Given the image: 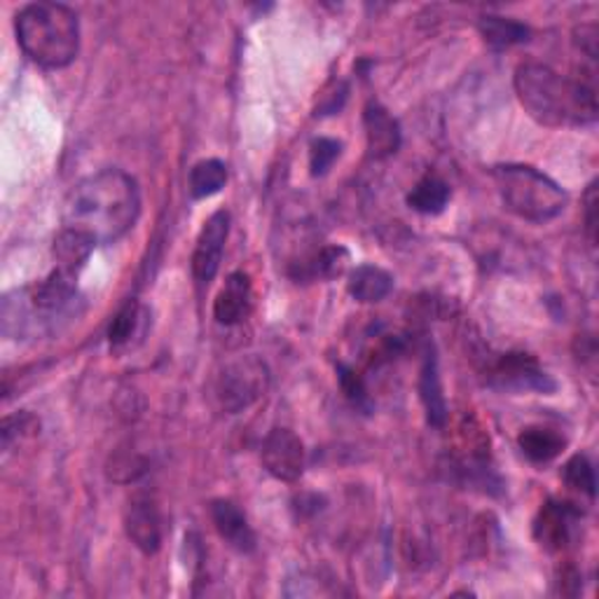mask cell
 I'll return each instance as SVG.
<instances>
[{
  "label": "cell",
  "mask_w": 599,
  "mask_h": 599,
  "mask_svg": "<svg viewBox=\"0 0 599 599\" xmlns=\"http://www.w3.org/2000/svg\"><path fill=\"white\" fill-rule=\"evenodd\" d=\"M141 216L139 183L122 169L87 176L63 202V228L78 230L99 243H116Z\"/></svg>",
  "instance_id": "6da1fadb"
},
{
  "label": "cell",
  "mask_w": 599,
  "mask_h": 599,
  "mask_svg": "<svg viewBox=\"0 0 599 599\" xmlns=\"http://www.w3.org/2000/svg\"><path fill=\"white\" fill-rule=\"evenodd\" d=\"M516 94L531 120L543 127H586L597 120L592 80L567 78L539 61H525L516 71Z\"/></svg>",
  "instance_id": "7a4b0ae2"
},
{
  "label": "cell",
  "mask_w": 599,
  "mask_h": 599,
  "mask_svg": "<svg viewBox=\"0 0 599 599\" xmlns=\"http://www.w3.org/2000/svg\"><path fill=\"white\" fill-rule=\"evenodd\" d=\"M78 277L54 268L38 283L17 288L0 305L3 336L12 340H36L59 332L78 312Z\"/></svg>",
  "instance_id": "3957f363"
},
{
  "label": "cell",
  "mask_w": 599,
  "mask_h": 599,
  "mask_svg": "<svg viewBox=\"0 0 599 599\" xmlns=\"http://www.w3.org/2000/svg\"><path fill=\"white\" fill-rule=\"evenodd\" d=\"M19 48L42 69H66L80 52L78 14L63 3H31L14 19Z\"/></svg>",
  "instance_id": "277c9868"
},
{
  "label": "cell",
  "mask_w": 599,
  "mask_h": 599,
  "mask_svg": "<svg viewBox=\"0 0 599 599\" xmlns=\"http://www.w3.org/2000/svg\"><path fill=\"white\" fill-rule=\"evenodd\" d=\"M492 179L506 211L527 223H548L567 209V192L535 167L503 164L492 171Z\"/></svg>",
  "instance_id": "5b68a950"
},
{
  "label": "cell",
  "mask_w": 599,
  "mask_h": 599,
  "mask_svg": "<svg viewBox=\"0 0 599 599\" xmlns=\"http://www.w3.org/2000/svg\"><path fill=\"white\" fill-rule=\"evenodd\" d=\"M270 389V368L258 357H239L230 361L216 380V398L220 410L239 415L256 406Z\"/></svg>",
  "instance_id": "8992f818"
},
{
  "label": "cell",
  "mask_w": 599,
  "mask_h": 599,
  "mask_svg": "<svg viewBox=\"0 0 599 599\" xmlns=\"http://www.w3.org/2000/svg\"><path fill=\"white\" fill-rule=\"evenodd\" d=\"M490 380L506 391H535L552 393L558 389L552 377L539 366V361L525 351H508L490 370Z\"/></svg>",
  "instance_id": "52a82bcc"
},
{
  "label": "cell",
  "mask_w": 599,
  "mask_h": 599,
  "mask_svg": "<svg viewBox=\"0 0 599 599\" xmlns=\"http://www.w3.org/2000/svg\"><path fill=\"white\" fill-rule=\"evenodd\" d=\"M262 466L281 482H296L305 471V446L291 429H272L262 440Z\"/></svg>",
  "instance_id": "ba28073f"
},
{
  "label": "cell",
  "mask_w": 599,
  "mask_h": 599,
  "mask_svg": "<svg viewBox=\"0 0 599 599\" xmlns=\"http://www.w3.org/2000/svg\"><path fill=\"white\" fill-rule=\"evenodd\" d=\"M230 234V213L216 211L199 232L197 247L192 253V274L199 283H209L220 270L223 262L226 241Z\"/></svg>",
  "instance_id": "9c48e42d"
},
{
  "label": "cell",
  "mask_w": 599,
  "mask_h": 599,
  "mask_svg": "<svg viewBox=\"0 0 599 599\" xmlns=\"http://www.w3.org/2000/svg\"><path fill=\"white\" fill-rule=\"evenodd\" d=\"M124 529L129 541L141 552L154 555L162 546V516L160 508L148 495H137L129 501L124 513Z\"/></svg>",
  "instance_id": "30bf717a"
},
{
  "label": "cell",
  "mask_w": 599,
  "mask_h": 599,
  "mask_svg": "<svg viewBox=\"0 0 599 599\" xmlns=\"http://www.w3.org/2000/svg\"><path fill=\"white\" fill-rule=\"evenodd\" d=\"M579 518L581 513L573 503L548 501L541 506L535 520V539L548 552H562L573 537V527Z\"/></svg>",
  "instance_id": "8fae6325"
},
{
  "label": "cell",
  "mask_w": 599,
  "mask_h": 599,
  "mask_svg": "<svg viewBox=\"0 0 599 599\" xmlns=\"http://www.w3.org/2000/svg\"><path fill=\"white\" fill-rule=\"evenodd\" d=\"M366 124V139L370 158L387 160L401 148V127H398L396 118L380 103H368L363 113Z\"/></svg>",
  "instance_id": "7c38bea8"
},
{
  "label": "cell",
  "mask_w": 599,
  "mask_h": 599,
  "mask_svg": "<svg viewBox=\"0 0 599 599\" xmlns=\"http://www.w3.org/2000/svg\"><path fill=\"white\" fill-rule=\"evenodd\" d=\"M211 520L218 531V537L223 539L232 550L237 552H253L256 550V531L249 525L247 516L241 513V508L228 499H218L211 503Z\"/></svg>",
  "instance_id": "4fadbf2b"
},
{
  "label": "cell",
  "mask_w": 599,
  "mask_h": 599,
  "mask_svg": "<svg viewBox=\"0 0 599 599\" xmlns=\"http://www.w3.org/2000/svg\"><path fill=\"white\" fill-rule=\"evenodd\" d=\"M253 307V286L249 274L232 272L226 279V286L220 288L213 302V317L223 326H237L251 315Z\"/></svg>",
  "instance_id": "5bb4252c"
},
{
  "label": "cell",
  "mask_w": 599,
  "mask_h": 599,
  "mask_svg": "<svg viewBox=\"0 0 599 599\" xmlns=\"http://www.w3.org/2000/svg\"><path fill=\"white\" fill-rule=\"evenodd\" d=\"M150 328V312L148 307L139 300H127L116 319L110 321L108 328V342L110 349L116 351H129L143 342L146 332Z\"/></svg>",
  "instance_id": "9a60e30c"
},
{
  "label": "cell",
  "mask_w": 599,
  "mask_h": 599,
  "mask_svg": "<svg viewBox=\"0 0 599 599\" xmlns=\"http://www.w3.org/2000/svg\"><path fill=\"white\" fill-rule=\"evenodd\" d=\"M419 398H421V403H425L429 425L436 427V429L446 427V421H448V403H446V396H442L438 357H436L433 349H429L425 353V363H421V372H419Z\"/></svg>",
  "instance_id": "2e32d148"
},
{
  "label": "cell",
  "mask_w": 599,
  "mask_h": 599,
  "mask_svg": "<svg viewBox=\"0 0 599 599\" xmlns=\"http://www.w3.org/2000/svg\"><path fill=\"white\" fill-rule=\"evenodd\" d=\"M94 247H97V243L87 234H82L78 230H71V228H63L57 234L54 249H52L54 260H57V268L78 277L80 270L87 264V260H90Z\"/></svg>",
  "instance_id": "e0dca14e"
},
{
  "label": "cell",
  "mask_w": 599,
  "mask_h": 599,
  "mask_svg": "<svg viewBox=\"0 0 599 599\" xmlns=\"http://www.w3.org/2000/svg\"><path fill=\"white\" fill-rule=\"evenodd\" d=\"M347 291L363 305L382 302L393 291V277L382 268H375V264H361L349 274Z\"/></svg>",
  "instance_id": "ac0fdd59"
},
{
  "label": "cell",
  "mask_w": 599,
  "mask_h": 599,
  "mask_svg": "<svg viewBox=\"0 0 599 599\" xmlns=\"http://www.w3.org/2000/svg\"><path fill=\"white\" fill-rule=\"evenodd\" d=\"M518 446L529 461L550 463L552 459H558L562 455V450L567 448V440L552 429L527 427L518 436Z\"/></svg>",
  "instance_id": "d6986e66"
},
{
  "label": "cell",
  "mask_w": 599,
  "mask_h": 599,
  "mask_svg": "<svg viewBox=\"0 0 599 599\" xmlns=\"http://www.w3.org/2000/svg\"><path fill=\"white\" fill-rule=\"evenodd\" d=\"M452 190L440 176H425L408 194V207L421 216H438L450 204Z\"/></svg>",
  "instance_id": "ffe728a7"
},
{
  "label": "cell",
  "mask_w": 599,
  "mask_h": 599,
  "mask_svg": "<svg viewBox=\"0 0 599 599\" xmlns=\"http://www.w3.org/2000/svg\"><path fill=\"white\" fill-rule=\"evenodd\" d=\"M480 36L485 38V42L495 50H508L522 46V42L529 40V29L516 19H506V17H482L480 19Z\"/></svg>",
  "instance_id": "44dd1931"
},
{
  "label": "cell",
  "mask_w": 599,
  "mask_h": 599,
  "mask_svg": "<svg viewBox=\"0 0 599 599\" xmlns=\"http://www.w3.org/2000/svg\"><path fill=\"white\" fill-rule=\"evenodd\" d=\"M349 262V251L342 247H326L317 256L302 262L296 279H336L345 272Z\"/></svg>",
  "instance_id": "7402d4cb"
},
{
  "label": "cell",
  "mask_w": 599,
  "mask_h": 599,
  "mask_svg": "<svg viewBox=\"0 0 599 599\" xmlns=\"http://www.w3.org/2000/svg\"><path fill=\"white\" fill-rule=\"evenodd\" d=\"M228 183V167L220 160H202L190 171V194L194 199H207L218 194Z\"/></svg>",
  "instance_id": "603a6c76"
},
{
  "label": "cell",
  "mask_w": 599,
  "mask_h": 599,
  "mask_svg": "<svg viewBox=\"0 0 599 599\" xmlns=\"http://www.w3.org/2000/svg\"><path fill=\"white\" fill-rule=\"evenodd\" d=\"M562 478L571 487V490L586 495L588 499H595V487H597V482H595V469H592V463L588 461V457H583V455L571 457L565 463Z\"/></svg>",
  "instance_id": "cb8c5ba5"
},
{
  "label": "cell",
  "mask_w": 599,
  "mask_h": 599,
  "mask_svg": "<svg viewBox=\"0 0 599 599\" xmlns=\"http://www.w3.org/2000/svg\"><path fill=\"white\" fill-rule=\"evenodd\" d=\"M338 377H340V387L345 391V396L349 398V403L353 408H361V410H370V396H368V387H366V380L361 377V372L353 370L351 366H345L340 363L338 366Z\"/></svg>",
  "instance_id": "d4e9b609"
},
{
  "label": "cell",
  "mask_w": 599,
  "mask_h": 599,
  "mask_svg": "<svg viewBox=\"0 0 599 599\" xmlns=\"http://www.w3.org/2000/svg\"><path fill=\"white\" fill-rule=\"evenodd\" d=\"M40 429L38 417L31 412H14L3 419V429H0V438H3V450H10L12 442L33 436Z\"/></svg>",
  "instance_id": "484cf974"
},
{
  "label": "cell",
  "mask_w": 599,
  "mask_h": 599,
  "mask_svg": "<svg viewBox=\"0 0 599 599\" xmlns=\"http://www.w3.org/2000/svg\"><path fill=\"white\" fill-rule=\"evenodd\" d=\"M342 152V143L336 139H317L312 143V152H309V167H312L315 176H323L328 173V169L336 164V160L340 158Z\"/></svg>",
  "instance_id": "4316f807"
},
{
  "label": "cell",
  "mask_w": 599,
  "mask_h": 599,
  "mask_svg": "<svg viewBox=\"0 0 599 599\" xmlns=\"http://www.w3.org/2000/svg\"><path fill=\"white\" fill-rule=\"evenodd\" d=\"M347 84L345 82H332L328 90L321 94V103H319V110L321 116H332L338 113V110L342 108L345 99H347Z\"/></svg>",
  "instance_id": "83f0119b"
},
{
  "label": "cell",
  "mask_w": 599,
  "mask_h": 599,
  "mask_svg": "<svg viewBox=\"0 0 599 599\" xmlns=\"http://www.w3.org/2000/svg\"><path fill=\"white\" fill-rule=\"evenodd\" d=\"M597 204H599V197H597V183H590L588 186V192H586V232H588V239L590 243L597 241Z\"/></svg>",
  "instance_id": "f1b7e54d"
},
{
  "label": "cell",
  "mask_w": 599,
  "mask_h": 599,
  "mask_svg": "<svg viewBox=\"0 0 599 599\" xmlns=\"http://www.w3.org/2000/svg\"><path fill=\"white\" fill-rule=\"evenodd\" d=\"M576 46L581 48V52L595 61L597 59V27L595 24H583L581 29H576Z\"/></svg>",
  "instance_id": "f546056e"
}]
</instances>
